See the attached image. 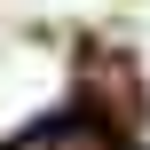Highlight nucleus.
Here are the masks:
<instances>
[{
  "instance_id": "1",
  "label": "nucleus",
  "mask_w": 150,
  "mask_h": 150,
  "mask_svg": "<svg viewBox=\"0 0 150 150\" xmlns=\"http://www.w3.org/2000/svg\"><path fill=\"white\" fill-rule=\"evenodd\" d=\"M16 150H111V134L95 119H47V127H32Z\"/></svg>"
}]
</instances>
